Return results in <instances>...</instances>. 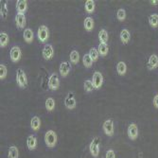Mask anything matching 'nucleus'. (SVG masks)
<instances>
[{"mask_svg":"<svg viewBox=\"0 0 158 158\" xmlns=\"http://www.w3.org/2000/svg\"><path fill=\"white\" fill-rule=\"evenodd\" d=\"M37 138L34 135H30L27 138V147L30 151H34L37 148Z\"/></svg>","mask_w":158,"mask_h":158,"instance_id":"nucleus-14","label":"nucleus"},{"mask_svg":"<svg viewBox=\"0 0 158 158\" xmlns=\"http://www.w3.org/2000/svg\"><path fill=\"white\" fill-rule=\"evenodd\" d=\"M64 106L68 110H73L77 106V102L75 99V94L74 92H69L66 97L64 98Z\"/></svg>","mask_w":158,"mask_h":158,"instance_id":"nucleus-5","label":"nucleus"},{"mask_svg":"<svg viewBox=\"0 0 158 158\" xmlns=\"http://www.w3.org/2000/svg\"><path fill=\"white\" fill-rule=\"evenodd\" d=\"M19 151L16 146H10L8 151V158H18Z\"/></svg>","mask_w":158,"mask_h":158,"instance_id":"nucleus-24","label":"nucleus"},{"mask_svg":"<svg viewBox=\"0 0 158 158\" xmlns=\"http://www.w3.org/2000/svg\"><path fill=\"white\" fill-rule=\"evenodd\" d=\"M8 13H9V10H8V3L5 2L3 5H1V10H0V16L3 20H6L7 17H8Z\"/></svg>","mask_w":158,"mask_h":158,"instance_id":"nucleus-31","label":"nucleus"},{"mask_svg":"<svg viewBox=\"0 0 158 158\" xmlns=\"http://www.w3.org/2000/svg\"><path fill=\"white\" fill-rule=\"evenodd\" d=\"M26 24H27V19H26L25 14L17 13L15 16V25L18 30H23V28H25Z\"/></svg>","mask_w":158,"mask_h":158,"instance_id":"nucleus-13","label":"nucleus"},{"mask_svg":"<svg viewBox=\"0 0 158 158\" xmlns=\"http://www.w3.org/2000/svg\"><path fill=\"white\" fill-rule=\"evenodd\" d=\"M149 24L153 28H156L158 27V14L157 13H152L149 16Z\"/></svg>","mask_w":158,"mask_h":158,"instance_id":"nucleus-28","label":"nucleus"},{"mask_svg":"<svg viewBox=\"0 0 158 158\" xmlns=\"http://www.w3.org/2000/svg\"><path fill=\"white\" fill-rule=\"evenodd\" d=\"M10 57L12 63H18L21 60L22 57V51L20 49L19 47L14 46L10 48Z\"/></svg>","mask_w":158,"mask_h":158,"instance_id":"nucleus-7","label":"nucleus"},{"mask_svg":"<svg viewBox=\"0 0 158 158\" xmlns=\"http://www.w3.org/2000/svg\"><path fill=\"white\" fill-rule=\"evenodd\" d=\"M23 37H24L25 42L27 43V44H31V43H32L33 38H34V33H33L31 28H30V27L25 28L24 33H23Z\"/></svg>","mask_w":158,"mask_h":158,"instance_id":"nucleus-15","label":"nucleus"},{"mask_svg":"<svg viewBox=\"0 0 158 158\" xmlns=\"http://www.w3.org/2000/svg\"><path fill=\"white\" fill-rule=\"evenodd\" d=\"M105 158H116V152L113 149H110L106 152V155Z\"/></svg>","mask_w":158,"mask_h":158,"instance_id":"nucleus-36","label":"nucleus"},{"mask_svg":"<svg viewBox=\"0 0 158 158\" xmlns=\"http://www.w3.org/2000/svg\"><path fill=\"white\" fill-rule=\"evenodd\" d=\"M99 145H100V138L98 136L94 137L89 144V152L91 155L95 158H97L99 154Z\"/></svg>","mask_w":158,"mask_h":158,"instance_id":"nucleus-3","label":"nucleus"},{"mask_svg":"<svg viewBox=\"0 0 158 158\" xmlns=\"http://www.w3.org/2000/svg\"><path fill=\"white\" fill-rule=\"evenodd\" d=\"M95 8H96V5H95V1L94 0H87V1L85 2V5H84V9H85V11L91 14L95 11Z\"/></svg>","mask_w":158,"mask_h":158,"instance_id":"nucleus-22","label":"nucleus"},{"mask_svg":"<svg viewBox=\"0 0 158 158\" xmlns=\"http://www.w3.org/2000/svg\"><path fill=\"white\" fill-rule=\"evenodd\" d=\"M60 87V79L57 73H52L48 79V88L52 91L58 90Z\"/></svg>","mask_w":158,"mask_h":158,"instance_id":"nucleus-6","label":"nucleus"},{"mask_svg":"<svg viewBox=\"0 0 158 158\" xmlns=\"http://www.w3.org/2000/svg\"><path fill=\"white\" fill-rule=\"evenodd\" d=\"M37 37L42 44H45V43L48 40L49 38V30L48 27L45 25L40 26L38 28V32H37Z\"/></svg>","mask_w":158,"mask_h":158,"instance_id":"nucleus-4","label":"nucleus"},{"mask_svg":"<svg viewBox=\"0 0 158 158\" xmlns=\"http://www.w3.org/2000/svg\"><path fill=\"white\" fill-rule=\"evenodd\" d=\"M83 87H84V90L86 92H92L93 90H95V87H94V84H93V81L91 80H86L83 83Z\"/></svg>","mask_w":158,"mask_h":158,"instance_id":"nucleus-32","label":"nucleus"},{"mask_svg":"<svg viewBox=\"0 0 158 158\" xmlns=\"http://www.w3.org/2000/svg\"><path fill=\"white\" fill-rule=\"evenodd\" d=\"M82 63H83V65H84L86 68H90V67H92L94 62H93V60L91 59V57H90L89 54H85V55H83V57H82Z\"/></svg>","mask_w":158,"mask_h":158,"instance_id":"nucleus-29","label":"nucleus"},{"mask_svg":"<svg viewBox=\"0 0 158 158\" xmlns=\"http://www.w3.org/2000/svg\"><path fill=\"white\" fill-rule=\"evenodd\" d=\"M83 25H84V28L86 31H92L94 30V26H95V22L93 20L92 17H86L84 19V22H83Z\"/></svg>","mask_w":158,"mask_h":158,"instance_id":"nucleus-19","label":"nucleus"},{"mask_svg":"<svg viewBox=\"0 0 158 158\" xmlns=\"http://www.w3.org/2000/svg\"><path fill=\"white\" fill-rule=\"evenodd\" d=\"M128 137L131 140H135L138 137V127L135 123H131L128 126V130H127Z\"/></svg>","mask_w":158,"mask_h":158,"instance_id":"nucleus-11","label":"nucleus"},{"mask_svg":"<svg viewBox=\"0 0 158 158\" xmlns=\"http://www.w3.org/2000/svg\"><path fill=\"white\" fill-rule=\"evenodd\" d=\"M93 84H94V87L96 90H98L102 88V86L103 84V75L98 72V71H96L93 74Z\"/></svg>","mask_w":158,"mask_h":158,"instance_id":"nucleus-9","label":"nucleus"},{"mask_svg":"<svg viewBox=\"0 0 158 158\" xmlns=\"http://www.w3.org/2000/svg\"><path fill=\"white\" fill-rule=\"evenodd\" d=\"M91 57V59L93 60V62H97L98 60V57H99V53H98V50L95 48H92L90 50H89V53H88Z\"/></svg>","mask_w":158,"mask_h":158,"instance_id":"nucleus-33","label":"nucleus"},{"mask_svg":"<svg viewBox=\"0 0 158 158\" xmlns=\"http://www.w3.org/2000/svg\"><path fill=\"white\" fill-rule=\"evenodd\" d=\"M119 38H120L123 45H127L129 43V41H130V39H131V32L129 31L128 28H123V30L120 31Z\"/></svg>","mask_w":158,"mask_h":158,"instance_id":"nucleus-16","label":"nucleus"},{"mask_svg":"<svg viewBox=\"0 0 158 158\" xmlns=\"http://www.w3.org/2000/svg\"><path fill=\"white\" fill-rule=\"evenodd\" d=\"M153 105L155 108L158 109V94H156L153 98Z\"/></svg>","mask_w":158,"mask_h":158,"instance_id":"nucleus-37","label":"nucleus"},{"mask_svg":"<svg viewBox=\"0 0 158 158\" xmlns=\"http://www.w3.org/2000/svg\"><path fill=\"white\" fill-rule=\"evenodd\" d=\"M158 67V56L155 54H152L150 56L148 60V69L153 70Z\"/></svg>","mask_w":158,"mask_h":158,"instance_id":"nucleus-17","label":"nucleus"},{"mask_svg":"<svg viewBox=\"0 0 158 158\" xmlns=\"http://www.w3.org/2000/svg\"><path fill=\"white\" fill-rule=\"evenodd\" d=\"M16 10L17 13L25 14L27 10V1H26V0H18L16 4Z\"/></svg>","mask_w":158,"mask_h":158,"instance_id":"nucleus-18","label":"nucleus"},{"mask_svg":"<svg viewBox=\"0 0 158 158\" xmlns=\"http://www.w3.org/2000/svg\"><path fill=\"white\" fill-rule=\"evenodd\" d=\"M45 143L48 148H54L57 145V141H58V135L56 132L53 130H48L45 134Z\"/></svg>","mask_w":158,"mask_h":158,"instance_id":"nucleus-1","label":"nucleus"},{"mask_svg":"<svg viewBox=\"0 0 158 158\" xmlns=\"http://www.w3.org/2000/svg\"><path fill=\"white\" fill-rule=\"evenodd\" d=\"M9 44V35L6 32L0 33V48H6Z\"/></svg>","mask_w":158,"mask_h":158,"instance_id":"nucleus-27","label":"nucleus"},{"mask_svg":"<svg viewBox=\"0 0 158 158\" xmlns=\"http://www.w3.org/2000/svg\"><path fill=\"white\" fill-rule=\"evenodd\" d=\"M8 74V68L4 64H0V80H5Z\"/></svg>","mask_w":158,"mask_h":158,"instance_id":"nucleus-34","label":"nucleus"},{"mask_svg":"<svg viewBox=\"0 0 158 158\" xmlns=\"http://www.w3.org/2000/svg\"><path fill=\"white\" fill-rule=\"evenodd\" d=\"M117 17L119 21H124L126 19V11L124 9H119L117 12Z\"/></svg>","mask_w":158,"mask_h":158,"instance_id":"nucleus-35","label":"nucleus"},{"mask_svg":"<svg viewBox=\"0 0 158 158\" xmlns=\"http://www.w3.org/2000/svg\"><path fill=\"white\" fill-rule=\"evenodd\" d=\"M42 55H43V58H44L45 60H47V61L51 60L53 58V56H54V49H53L52 45L46 44L45 47L43 48Z\"/></svg>","mask_w":158,"mask_h":158,"instance_id":"nucleus-10","label":"nucleus"},{"mask_svg":"<svg viewBox=\"0 0 158 158\" xmlns=\"http://www.w3.org/2000/svg\"><path fill=\"white\" fill-rule=\"evenodd\" d=\"M150 4L152 6H158V0H151Z\"/></svg>","mask_w":158,"mask_h":158,"instance_id":"nucleus-38","label":"nucleus"},{"mask_svg":"<svg viewBox=\"0 0 158 158\" xmlns=\"http://www.w3.org/2000/svg\"><path fill=\"white\" fill-rule=\"evenodd\" d=\"M70 62L74 64H77L80 61V54L77 50H72L70 52Z\"/></svg>","mask_w":158,"mask_h":158,"instance_id":"nucleus-30","label":"nucleus"},{"mask_svg":"<svg viewBox=\"0 0 158 158\" xmlns=\"http://www.w3.org/2000/svg\"><path fill=\"white\" fill-rule=\"evenodd\" d=\"M55 99L53 98H48L46 99V102H45V106L48 112H52L55 108Z\"/></svg>","mask_w":158,"mask_h":158,"instance_id":"nucleus-25","label":"nucleus"},{"mask_svg":"<svg viewBox=\"0 0 158 158\" xmlns=\"http://www.w3.org/2000/svg\"><path fill=\"white\" fill-rule=\"evenodd\" d=\"M108 39H109V35H108L107 31L105 30V28H102V30H100V31L98 32V40H99V43H102V44H107Z\"/></svg>","mask_w":158,"mask_h":158,"instance_id":"nucleus-21","label":"nucleus"},{"mask_svg":"<svg viewBox=\"0 0 158 158\" xmlns=\"http://www.w3.org/2000/svg\"><path fill=\"white\" fill-rule=\"evenodd\" d=\"M117 71L119 76H124L127 72V65L124 62H118L117 64Z\"/></svg>","mask_w":158,"mask_h":158,"instance_id":"nucleus-26","label":"nucleus"},{"mask_svg":"<svg viewBox=\"0 0 158 158\" xmlns=\"http://www.w3.org/2000/svg\"><path fill=\"white\" fill-rule=\"evenodd\" d=\"M71 70V64L68 62H63L61 63L60 66H59V71H60V75L63 78H66Z\"/></svg>","mask_w":158,"mask_h":158,"instance_id":"nucleus-12","label":"nucleus"},{"mask_svg":"<svg viewBox=\"0 0 158 158\" xmlns=\"http://www.w3.org/2000/svg\"><path fill=\"white\" fill-rule=\"evenodd\" d=\"M98 50L99 53V56L102 57H105L108 52H109V47L107 44H102V43H99V45L98 47Z\"/></svg>","mask_w":158,"mask_h":158,"instance_id":"nucleus-23","label":"nucleus"},{"mask_svg":"<svg viewBox=\"0 0 158 158\" xmlns=\"http://www.w3.org/2000/svg\"><path fill=\"white\" fill-rule=\"evenodd\" d=\"M102 130L107 136H113L114 135V121H113V119L109 118L103 122Z\"/></svg>","mask_w":158,"mask_h":158,"instance_id":"nucleus-8","label":"nucleus"},{"mask_svg":"<svg viewBox=\"0 0 158 158\" xmlns=\"http://www.w3.org/2000/svg\"><path fill=\"white\" fill-rule=\"evenodd\" d=\"M31 127L32 129V131L34 132H37L40 130L41 128V119L37 117V116H34L31 120Z\"/></svg>","mask_w":158,"mask_h":158,"instance_id":"nucleus-20","label":"nucleus"},{"mask_svg":"<svg viewBox=\"0 0 158 158\" xmlns=\"http://www.w3.org/2000/svg\"><path fill=\"white\" fill-rule=\"evenodd\" d=\"M16 82L20 88H26L27 86V78L25 71L19 67L16 70Z\"/></svg>","mask_w":158,"mask_h":158,"instance_id":"nucleus-2","label":"nucleus"}]
</instances>
